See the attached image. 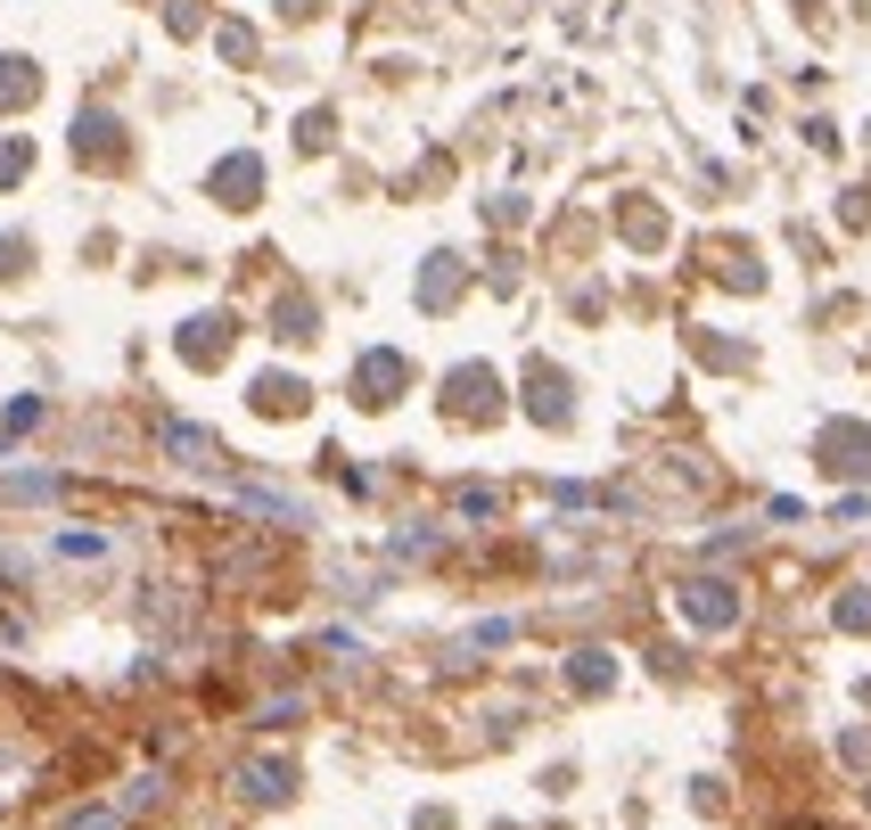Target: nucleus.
Returning <instances> with one entry per match:
<instances>
[{"label": "nucleus", "mask_w": 871, "mask_h": 830, "mask_svg": "<svg viewBox=\"0 0 871 830\" xmlns=\"http://www.w3.org/2000/svg\"><path fill=\"white\" fill-rule=\"evenodd\" d=\"M9 173H26V149H0V181Z\"/></svg>", "instance_id": "nucleus-1"}]
</instances>
